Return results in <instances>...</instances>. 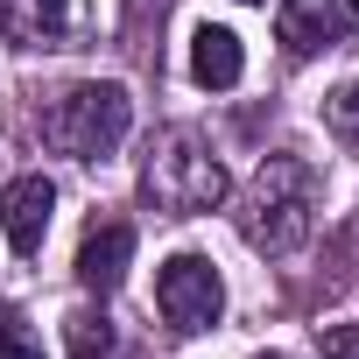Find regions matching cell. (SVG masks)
<instances>
[{"label":"cell","instance_id":"1","mask_svg":"<svg viewBox=\"0 0 359 359\" xmlns=\"http://www.w3.org/2000/svg\"><path fill=\"white\" fill-rule=\"evenodd\" d=\"M233 226L254 254H296L317 226V169L303 155H268L254 169V184L240 191Z\"/></svg>","mask_w":359,"mask_h":359},{"label":"cell","instance_id":"2","mask_svg":"<svg viewBox=\"0 0 359 359\" xmlns=\"http://www.w3.org/2000/svg\"><path fill=\"white\" fill-rule=\"evenodd\" d=\"M141 198L169 219H205L233 198V176L198 127H162L148 141V162H141Z\"/></svg>","mask_w":359,"mask_h":359},{"label":"cell","instance_id":"3","mask_svg":"<svg viewBox=\"0 0 359 359\" xmlns=\"http://www.w3.org/2000/svg\"><path fill=\"white\" fill-rule=\"evenodd\" d=\"M127 127H134V99H127V85H113V78L71 85V92L50 106V120H43L50 148H57V155H78V162L113 155V148L127 141Z\"/></svg>","mask_w":359,"mask_h":359},{"label":"cell","instance_id":"4","mask_svg":"<svg viewBox=\"0 0 359 359\" xmlns=\"http://www.w3.org/2000/svg\"><path fill=\"white\" fill-rule=\"evenodd\" d=\"M155 310H162L169 331H184V338L212 331L219 310H226V282H219V268H212L205 254H169L162 275H155Z\"/></svg>","mask_w":359,"mask_h":359},{"label":"cell","instance_id":"5","mask_svg":"<svg viewBox=\"0 0 359 359\" xmlns=\"http://www.w3.org/2000/svg\"><path fill=\"white\" fill-rule=\"evenodd\" d=\"M352 29H359V0H282V15H275V36L289 57H317L345 43Z\"/></svg>","mask_w":359,"mask_h":359},{"label":"cell","instance_id":"6","mask_svg":"<svg viewBox=\"0 0 359 359\" xmlns=\"http://www.w3.org/2000/svg\"><path fill=\"white\" fill-rule=\"evenodd\" d=\"M50 212H57V184H50V176L43 169L15 176V184L0 191V233H8V247L15 254H36L43 233H50Z\"/></svg>","mask_w":359,"mask_h":359},{"label":"cell","instance_id":"7","mask_svg":"<svg viewBox=\"0 0 359 359\" xmlns=\"http://www.w3.org/2000/svg\"><path fill=\"white\" fill-rule=\"evenodd\" d=\"M127 261H134V226L127 219H92V233L78 247V282L92 296H113L120 275H127Z\"/></svg>","mask_w":359,"mask_h":359},{"label":"cell","instance_id":"8","mask_svg":"<svg viewBox=\"0 0 359 359\" xmlns=\"http://www.w3.org/2000/svg\"><path fill=\"white\" fill-rule=\"evenodd\" d=\"M71 29V0H0V36L22 50H50Z\"/></svg>","mask_w":359,"mask_h":359},{"label":"cell","instance_id":"9","mask_svg":"<svg viewBox=\"0 0 359 359\" xmlns=\"http://www.w3.org/2000/svg\"><path fill=\"white\" fill-rule=\"evenodd\" d=\"M240 71H247V50H240V36L205 22V29L191 36V78H198L205 92H233V85H240Z\"/></svg>","mask_w":359,"mask_h":359},{"label":"cell","instance_id":"10","mask_svg":"<svg viewBox=\"0 0 359 359\" xmlns=\"http://www.w3.org/2000/svg\"><path fill=\"white\" fill-rule=\"evenodd\" d=\"M64 345H71V359H106V352H113L106 310H71V317H64Z\"/></svg>","mask_w":359,"mask_h":359},{"label":"cell","instance_id":"11","mask_svg":"<svg viewBox=\"0 0 359 359\" xmlns=\"http://www.w3.org/2000/svg\"><path fill=\"white\" fill-rule=\"evenodd\" d=\"M324 120H331L338 141H359V85H338V92L324 99Z\"/></svg>","mask_w":359,"mask_h":359},{"label":"cell","instance_id":"12","mask_svg":"<svg viewBox=\"0 0 359 359\" xmlns=\"http://www.w3.org/2000/svg\"><path fill=\"white\" fill-rule=\"evenodd\" d=\"M324 359H359V324H324Z\"/></svg>","mask_w":359,"mask_h":359},{"label":"cell","instance_id":"13","mask_svg":"<svg viewBox=\"0 0 359 359\" xmlns=\"http://www.w3.org/2000/svg\"><path fill=\"white\" fill-rule=\"evenodd\" d=\"M0 359H43V345H36L22 324H0Z\"/></svg>","mask_w":359,"mask_h":359},{"label":"cell","instance_id":"14","mask_svg":"<svg viewBox=\"0 0 359 359\" xmlns=\"http://www.w3.org/2000/svg\"><path fill=\"white\" fill-rule=\"evenodd\" d=\"M254 359H282V352H254Z\"/></svg>","mask_w":359,"mask_h":359},{"label":"cell","instance_id":"15","mask_svg":"<svg viewBox=\"0 0 359 359\" xmlns=\"http://www.w3.org/2000/svg\"><path fill=\"white\" fill-rule=\"evenodd\" d=\"M240 8H261V0H240Z\"/></svg>","mask_w":359,"mask_h":359}]
</instances>
